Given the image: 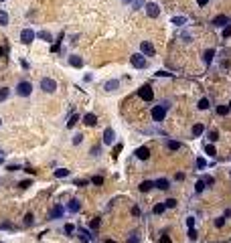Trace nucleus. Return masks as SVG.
I'll use <instances>...</instances> for the list:
<instances>
[{"mask_svg":"<svg viewBox=\"0 0 231 243\" xmlns=\"http://www.w3.org/2000/svg\"><path fill=\"white\" fill-rule=\"evenodd\" d=\"M91 182H93L95 186H101V185H103V176H93Z\"/></svg>","mask_w":231,"mask_h":243,"instance_id":"nucleus-31","label":"nucleus"},{"mask_svg":"<svg viewBox=\"0 0 231 243\" xmlns=\"http://www.w3.org/2000/svg\"><path fill=\"white\" fill-rule=\"evenodd\" d=\"M81 140H83V136H81V134H77V136L73 138V144H79V142H81Z\"/></svg>","mask_w":231,"mask_h":243,"instance_id":"nucleus-47","label":"nucleus"},{"mask_svg":"<svg viewBox=\"0 0 231 243\" xmlns=\"http://www.w3.org/2000/svg\"><path fill=\"white\" fill-rule=\"evenodd\" d=\"M20 39H22V43H24V45H30V43L34 41V33H33L30 29H24L22 33H20Z\"/></svg>","mask_w":231,"mask_h":243,"instance_id":"nucleus-6","label":"nucleus"},{"mask_svg":"<svg viewBox=\"0 0 231 243\" xmlns=\"http://www.w3.org/2000/svg\"><path fill=\"white\" fill-rule=\"evenodd\" d=\"M213 57H215V49H207V51H205V63H211L213 61Z\"/></svg>","mask_w":231,"mask_h":243,"instance_id":"nucleus-18","label":"nucleus"},{"mask_svg":"<svg viewBox=\"0 0 231 243\" xmlns=\"http://www.w3.org/2000/svg\"><path fill=\"white\" fill-rule=\"evenodd\" d=\"M18 186H20V189H29V186H30V180H22V182H18Z\"/></svg>","mask_w":231,"mask_h":243,"instance_id":"nucleus-43","label":"nucleus"},{"mask_svg":"<svg viewBox=\"0 0 231 243\" xmlns=\"http://www.w3.org/2000/svg\"><path fill=\"white\" fill-rule=\"evenodd\" d=\"M132 215H134V217H140V209H138V207H134V209H132Z\"/></svg>","mask_w":231,"mask_h":243,"instance_id":"nucleus-49","label":"nucleus"},{"mask_svg":"<svg viewBox=\"0 0 231 243\" xmlns=\"http://www.w3.org/2000/svg\"><path fill=\"white\" fill-rule=\"evenodd\" d=\"M168 148H170V150H178L180 144H178V142H168Z\"/></svg>","mask_w":231,"mask_h":243,"instance_id":"nucleus-42","label":"nucleus"},{"mask_svg":"<svg viewBox=\"0 0 231 243\" xmlns=\"http://www.w3.org/2000/svg\"><path fill=\"white\" fill-rule=\"evenodd\" d=\"M67 209L71 211V213H77V211L81 209V205H79V201L77 199H73V201H69V205H67Z\"/></svg>","mask_w":231,"mask_h":243,"instance_id":"nucleus-15","label":"nucleus"},{"mask_svg":"<svg viewBox=\"0 0 231 243\" xmlns=\"http://www.w3.org/2000/svg\"><path fill=\"white\" fill-rule=\"evenodd\" d=\"M69 63H71L73 67H83V59H81V57H77V55H73V57L69 59Z\"/></svg>","mask_w":231,"mask_h":243,"instance_id":"nucleus-17","label":"nucleus"},{"mask_svg":"<svg viewBox=\"0 0 231 243\" xmlns=\"http://www.w3.org/2000/svg\"><path fill=\"white\" fill-rule=\"evenodd\" d=\"M205 152H207L209 156H215V154H217V150H215V146H213V144H209L207 148H205Z\"/></svg>","mask_w":231,"mask_h":243,"instance_id":"nucleus-33","label":"nucleus"},{"mask_svg":"<svg viewBox=\"0 0 231 243\" xmlns=\"http://www.w3.org/2000/svg\"><path fill=\"white\" fill-rule=\"evenodd\" d=\"M2 162H4V158H2V152H0V164H2Z\"/></svg>","mask_w":231,"mask_h":243,"instance_id":"nucleus-53","label":"nucleus"},{"mask_svg":"<svg viewBox=\"0 0 231 243\" xmlns=\"http://www.w3.org/2000/svg\"><path fill=\"white\" fill-rule=\"evenodd\" d=\"M33 223H34L33 213H26V217H24V225H33Z\"/></svg>","mask_w":231,"mask_h":243,"instance_id":"nucleus-32","label":"nucleus"},{"mask_svg":"<svg viewBox=\"0 0 231 243\" xmlns=\"http://www.w3.org/2000/svg\"><path fill=\"white\" fill-rule=\"evenodd\" d=\"M172 24H176V26H183V24H187V18L184 16H174L172 20H170Z\"/></svg>","mask_w":231,"mask_h":243,"instance_id":"nucleus-21","label":"nucleus"},{"mask_svg":"<svg viewBox=\"0 0 231 243\" xmlns=\"http://www.w3.org/2000/svg\"><path fill=\"white\" fill-rule=\"evenodd\" d=\"M63 217V207L61 205H55L53 211H51V219H61Z\"/></svg>","mask_w":231,"mask_h":243,"instance_id":"nucleus-13","label":"nucleus"},{"mask_svg":"<svg viewBox=\"0 0 231 243\" xmlns=\"http://www.w3.org/2000/svg\"><path fill=\"white\" fill-rule=\"evenodd\" d=\"M132 65H134V67H138V69H144L146 67V59L142 57V55H132Z\"/></svg>","mask_w":231,"mask_h":243,"instance_id":"nucleus-7","label":"nucleus"},{"mask_svg":"<svg viewBox=\"0 0 231 243\" xmlns=\"http://www.w3.org/2000/svg\"><path fill=\"white\" fill-rule=\"evenodd\" d=\"M103 243H116V241H111V239H106V241H103Z\"/></svg>","mask_w":231,"mask_h":243,"instance_id":"nucleus-55","label":"nucleus"},{"mask_svg":"<svg viewBox=\"0 0 231 243\" xmlns=\"http://www.w3.org/2000/svg\"><path fill=\"white\" fill-rule=\"evenodd\" d=\"M38 37H41V39H43V41H47V43H51V41H53V37H51V33H47V30H41V33H38Z\"/></svg>","mask_w":231,"mask_h":243,"instance_id":"nucleus-22","label":"nucleus"},{"mask_svg":"<svg viewBox=\"0 0 231 243\" xmlns=\"http://www.w3.org/2000/svg\"><path fill=\"white\" fill-rule=\"evenodd\" d=\"M118 87H120V81H118V79H111V81L103 83V89H106V91H116Z\"/></svg>","mask_w":231,"mask_h":243,"instance_id":"nucleus-11","label":"nucleus"},{"mask_svg":"<svg viewBox=\"0 0 231 243\" xmlns=\"http://www.w3.org/2000/svg\"><path fill=\"white\" fill-rule=\"evenodd\" d=\"M192 225H195V219H192V217H188V219H187V227H188V229H191V227H192Z\"/></svg>","mask_w":231,"mask_h":243,"instance_id":"nucleus-48","label":"nucleus"},{"mask_svg":"<svg viewBox=\"0 0 231 243\" xmlns=\"http://www.w3.org/2000/svg\"><path fill=\"white\" fill-rule=\"evenodd\" d=\"M73 231H75V227H73L71 223H67V225H65V233H67V235H71Z\"/></svg>","mask_w":231,"mask_h":243,"instance_id":"nucleus-41","label":"nucleus"},{"mask_svg":"<svg viewBox=\"0 0 231 243\" xmlns=\"http://www.w3.org/2000/svg\"><path fill=\"white\" fill-rule=\"evenodd\" d=\"M229 37H231V24L223 29V39H229Z\"/></svg>","mask_w":231,"mask_h":243,"instance_id":"nucleus-38","label":"nucleus"},{"mask_svg":"<svg viewBox=\"0 0 231 243\" xmlns=\"http://www.w3.org/2000/svg\"><path fill=\"white\" fill-rule=\"evenodd\" d=\"M140 49H142V53H144V55H148V57H154V47L148 43V41H144V43L140 45Z\"/></svg>","mask_w":231,"mask_h":243,"instance_id":"nucleus-10","label":"nucleus"},{"mask_svg":"<svg viewBox=\"0 0 231 243\" xmlns=\"http://www.w3.org/2000/svg\"><path fill=\"white\" fill-rule=\"evenodd\" d=\"M6 97H8V87H2V89H0V103L4 102Z\"/></svg>","mask_w":231,"mask_h":243,"instance_id":"nucleus-27","label":"nucleus"},{"mask_svg":"<svg viewBox=\"0 0 231 243\" xmlns=\"http://www.w3.org/2000/svg\"><path fill=\"white\" fill-rule=\"evenodd\" d=\"M55 176H59V178H63V176H69V170H67V168H59V170H55Z\"/></svg>","mask_w":231,"mask_h":243,"instance_id":"nucleus-25","label":"nucleus"},{"mask_svg":"<svg viewBox=\"0 0 231 243\" xmlns=\"http://www.w3.org/2000/svg\"><path fill=\"white\" fill-rule=\"evenodd\" d=\"M99 225H101V221H99V219H93L91 223H89V227H91V229H99Z\"/></svg>","mask_w":231,"mask_h":243,"instance_id":"nucleus-39","label":"nucleus"},{"mask_svg":"<svg viewBox=\"0 0 231 243\" xmlns=\"http://www.w3.org/2000/svg\"><path fill=\"white\" fill-rule=\"evenodd\" d=\"M227 112H229V107H227V106H217V114H219V116H225Z\"/></svg>","mask_w":231,"mask_h":243,"instance_id":"nucleus-28","label":"nucleus"},{"mask_svg":"<svg viewBox=\"0 0 231 243\" xmlns=\"http://www.w3.org/2000/svg\"><path fill=\"white\" fill-rule=\"evenodd\" d=\"M156 75H158V77H168L170 73H166V71H158V73H156Z\"/></svg>","mask_w":231,"mask_h":243,"instance_id":"nucleus-50","label":"nucleus"},{"mask_svg":"<svg viewBox=\"0 0 231 243\" xmlns=\"http://www.w3.org/2000/svg\"><path fill=\"white\" fill-rule=\"evenodd\" d=\"M188 239H191V241H197V231H195V229H188Z\"/></svg>","mask_w":231,"mask_h":243,"instance_id":"nucleus-36","label":"nucleus"},{"mask_svg":"<svg viewBox=\"0 0 231 243\" xmlns=\"http://www.w3.org/2000/svg\"><path fill=\"white\" fill-rule=\"evenodd\" d=\"M203 189H205V182H203V178H201V180H197V185H195V190H197V193H203Z\"/></svg>","mask_w":231,"mask_h":243,"instance_id":"nucleus-35","label":"nucleus"},{"mask_svg":"<svg viewBox=\"0 0 231 243\" xmlns=\"http://www.w3.org/2000/svg\"><path fill=\"white\" fill-rule=\"evenodd\" d=\"M205 166H207V160H205V158H203V156H201V158H197V168H205Z\"/></svg>","mask_w":231,"mask_h":243,"instance_id":"nucleus-34","label":"nucleus"},{"mask_svg":"<svg viewBox=\"0 0 231 243\" xmlns=\"http://www.w3.org/2000/svg\"><path fill=\"white\" fill-rule=\"evenodd\" d=\"M203 130H205V128H203V124H195V126H192V136H195V138L201 136Z\"/></svg>","mask_w":231,"mask_h":243,"instance_id":"nucleus-20","label":"nucleus"},{"mask_svg":"<svg viewBox=\"0 0 231 243\" xmlns=\"http://www.w3.org/2000/svg\"><path fill=\"white\" fill-rule=\"evenodd\" d=\"M164 209H166V207H164V203H162V205H156V207H154V213H156V215H160Z\"/></svg>","mask_w":231,"mask_h":243,"instance_id":"nucleus-40","label":"nucleus"},{"mask_svg":"<svg viewBox=\"0 0 231 243\" xmlns=\"http://www.w3.org/2000/svg\"><path fill=\"white\" fill-rule=\"evenodd\" d=\"M16 91H18V95L26 97V95H30L33 87H30V83H29V81H20V83H18V87H16Z\"/></svg>","mask_w":231,"mask_h":243,"instance_id":"nucleus-4","label":"nucleus"},{"mask_svg":"<svg viewBox=\"0 0 231 243\" xmlns=\"http://www.w3.org/2000/svg\"><path fill=\"white\" fill-rule=\"evenodd\" d=\"M134 154H136V158H140V160H148V158H150V150L146 148V146L138 148V150H136Z\"/></svg>","mask_w":231,"mask_h":243,"instance_id":"nucleus-8","label":"nucleus"},{"mask_svg":"<svg viewBox=\"0 0 231 243\" xmlns=\"http://www.w3.org/2000/svg\"><path fill=\"white\" fill-rule=\"evenodd\" d=\"M164 207H166V209H174V207H176V201H174V199L164 201Z\"/></svg>","mask_w":231,"mask_h":243,"instance_id":"nucleus-29","label":"nucleus"},{"mask_svg":"<svg viewBox=\"0 0 231 243\" xmlns=\"http://www.w3.org/2000/svg\"><path fill=\"white\" fill-rule=\"evenodd\" d=\"M203 182H205V185H209V186H211V185H213V182H215V180H213V176H209V174H205V176H203Z\"/></svg>","mask_w":231,"mask_h":243,"instance_id":"nucleus-37","label":"nucleus"},{"mask_svg":"<svg viewBox=\"0 0 231 243\" xmlns=\"http://www.w3.org/2000/svg\"><path fill=\"white\" fill-rule=\"evenodd\" d=\"M199 110H209V99H207V97L199 99Z\"/></svg>","mask_w":231,"mask_h":243,"instance_id":"nucleus-24","label":"nucleus"},{"mask_svg":"<svg viewBox=\"0 0 231 243\" xmlns=\"http://www.w3.org/2000/svg\"><path fill=\"white\" fill-rule=\"evenodd\" d=\"M128 243H138V237H136V235H132V237L128 239Z\"/></svg>","mask_w":231,"mask_h":243,"instance_id":"nucleus-51","label":"nucleus"},{"mask_svg":"<svg viewBox=\"0 0 231 243\" xmlns=\"http://www.w3.org/2000/svg\"><path fill=\"white\" fill-rule=\"evenodd\" d=\"M138 95L142 97L144 102H152V99H154V91H152L150 85H142V87L138 89Z\"/></svg>","mask_w":231,"mask_h":243,"instance_id":"nucleus-3","label":"nucleus"},{"mask_svg":"<svg viewBox=\"0 0 231 243\" xmlns=\"http://www.w3.org/2000/svg\"><path fill=\"white\" fill-rule=\"evenodd\" d=\"M213 24H215V26H223V24H227V16L225 14L215 16V18H213Z\"/></svg>","mask_w":231,"mask_h":243,"instance_id":"nucleus-16","label":"nucleus"},{"mask_svg":"<svg viewBox=\"0 0 231 243\" xmlns=\"http://www.w3.org/2000/svg\"><path fill=\"white\" fill-rule=\"evenodd\" d=\"M154 186L160 189V190H166V189H168V180H166V178H158V180H154Z\"/></svg>","mask_w":231,"mask_h":243,"instance_id":"nucleus-14","label":"nucleus"},{"mask_svg":"<svg viewBox=\"0 0 231 243\" xmlns=\"http://www.w3.org/2000/svg\"><path fill=\"white\" fill-rule=\"evenodd\" d=\"M166 110H168V106H154V110H152V120L154 121H162L164 118H166Z\"/></svg>","mask_w":231,"mask_h":243,"instance_id":"nucleus-1","label":"nucleus"},{"mask_svg":"<svg viewBox=\"0 0 231 243\" xmlns=\"http://www.w3.org/2000/svg\"><path fill=\"white\" fill-rule=\"evenodd\" d=\"M83 124H85V126H95L97 124V116L95 114H85V116H83Z\"/></svg>","mask_w":231,"mask_h":243,"instance_id":"nucleus-12","label":"nucleus"},{"mask_svg":"<svg viewBox=\"0 0 231 243\" xmlns=\"http://www.w3.org/2000/svg\"><path fill=\"white\" fill-rule=\"evenodd\" d=\"M114 138H116V134H114V130L111 128H106V132H103V144H114Z\"/></svg>","mask_w":231,"mask_h":243,"instance_id":"nucleus-9","label":"nucleus"},{"mask_svg":"<svg viewBox=\"0 0 231 243\" xmlns=\"http://www.w3.org/2000/svg\"><path fill=\"white\" fill-rule=\"evenodd\" d=\"M197 2H199V6H205V4L209 2V0H197Z\"/></svg>","mask_w":231,"mask_h":243,"instance_id":"nucleus-52","label":"nucleus"},{"mask_svg":"<svg viewBox=\"0 0 231 243\" xmlns=\"http://www.w3.org/2000/svg\"><path fill=\"white\" fill-rule=\"evenodd\" d=\"M77 120H79V116H75V114H73V116L69 118V121H67V128H73L77 124Z\"/></svg>","mask_w":231,"mask_h":243,"instance_id":"nucleus-26","label":"nucleus"},{"mask_svg":"<svg viewBox=\"0 0 231 243\" xmlns=\"http://www.w3.org/2000/svg\"><path fill=\"white\" fill-rule=\"evenodd\" d=\"M41 89L47 91V93H53L55 89H57V81H55V79H49V77L41 79Z\"/></svg>","mask_w":231,"mask_h":243,"instance_id":"nucleus-2","label":"nucleus"},{"mask_svg":"<svg viewBox=\"0 0 231 243\" xmlns=\"http://www.w3.org/2000/svg\"><path fill=\"white\" fill-rule=\"evenodd\" d=\"M209 140H211V142H217V140H219V132H217V130L209 132Z\"/></svg>","mask_w":231,"mask_h":243,"instance_id":"nucleus-30","label":"nucleus"},{"mask_svg":"<svg viewBox=\"0 0 231 243\" xmlns=\"http://www.w3.org/2000/svg\"><path fill=\"white\" fill-rule=\"evenodd\" d=\"M152 186H154V182H152V180H144V182L140 185V190H142V193H148V190L152 189Z\"/></svg>","mask_w":231,"mask_h":243,"instance_id":"nucleus-19","label":"nucleus"},{"mask_svg":"<svg viewBox=\"0 0 231 243\" xmlns=\"http://www.w3.org/2000/svg\"><path fill=\"white\" fill-rule=\"evenodd\" d=\"M146 14H148L150 18H154V16H158V14H160V8H158V4H154V2H148V4H146Z\"/></svg>","mask_w":231,"mask_h":243,"instance_id":"nucleus-5","label":"nucleus"},{"mask_svg":"<svg viewBox=\"0 0 231 243\" xmlns=\"http://www.w3.org/2000/svg\"><path fill=\"white\" fill-rule=\"evenodd\" d=\"M160 243H172V241H170L168 235H162V237H160Z\"/></svg>","mask_w":231,"mask_h":243,"instance_id":"nucleus-46","label":"nucleus"},{"mask_svg":"<svg viewBox=\"0 0 231 243\" xmlns=\"http://www.w3.org/2000/svg\"><path fill=\"white\" fill-rule=\"evenodd\" d=\"M215 225H217V227H223V225H225V219H223V217L215 219Z\"/></svg>","mask_w":231,"mask_h":243,"instance_id":"nucleus-44","label":"nucleus"},{"mask_svg":"<svg viewBox=\"0 0 231 243\" xmlns=\"http://www.w3.org/2000/svg\"><path fill=\"white\" fill-rule=\"evenodd\" d=\"M227 107H229V110H231V102H229V106H227Z\"/></svg>","mask_w":231,"mask_h":243,"instance_id":"nucleus-56","label":"nucleus"},{"mask_svg":"<svg viewBox=\"0 0 231 243\" xmlns=\"http://www.w3.org/2000/svg\"><path fill=\"white\" fill-rule=\"evenodd\" d=\"M0 2H4V0H0Z\"/></svg>","mask_w":231,"mask_h":243,"instance_id":"nucleus-57","label":"nucleus"},{"mask_svg":"<svg viewBox=\"0 0 231 243\" xmlns=\"http://www.w3.org/2000/svg\"><path fill=\"white\" fill-rule=\"evenodd\" d=\"M120 152H122V144H116L114 146V156H118Z\"/></svg>","mask_w":231,"mask_h":243,"instance_id":"nucleus-45","label":"nucleus"},{"mask_svg":"<svg viewBox=\"0 0 231 243\" xmlns=\"http://www.w3.org/2000/svg\"><path fill=\"white\" fill-rule=\"evenodd\" d=\"M0 124H2V121H0Z\"/></svg>","mask_w":231,"mask_h":243,"instance_id":"nucleus-58","label":"nucleus"},{"mask_svg":"<svg viewBox=\"0 0 231 243\" xmlns=\"http://www.w3.org/2000/svg\"><path fill=\"white\" fill-rule=\"evenodd\" d=\"M0 24H8V12L0 10Z\"/></svg>","mask_w":231,"mask_h":243,"instance_id":"nucleus-23","label":"nucleus"},{"mask_svg":"<svg viewBox=\"0 0 231 243\" xmlns=\"http://www.w3.org/2000/svg\"><path fill=\"white\" fill-rule=\"evenodd\" d=\"M2 55H4V49H2V47H0V57H2Z\"/></svg>","mask_w":231,"mask_h":243,"instance_id":"nucleus-54","label":"nucleus"}]
</instances>
